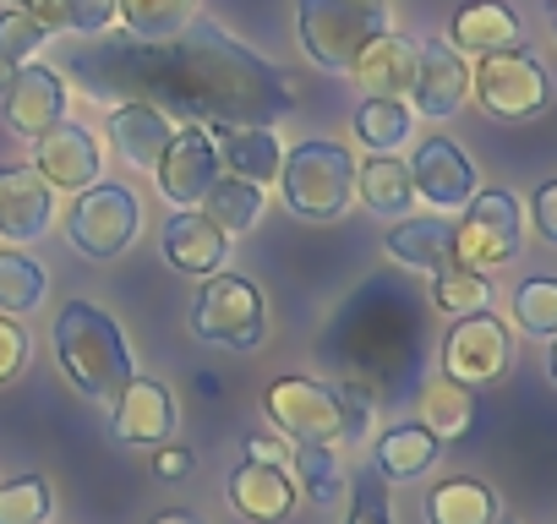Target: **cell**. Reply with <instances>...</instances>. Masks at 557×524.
Wrapping results in <instances>:
<instances>
[{
  "label": "cell",
  "mask_w": 557,
  "mask_h": 524,
  "mask_svg": "<svg viewBox=\"0 0 557 524\" xmlns=\"http://www.w3.org/2000/svg\"><path fill=\"white\" fill-rule=\"evenodd\" d=\"M61 72L104 104H153L186 126H273L296 110V77L251 55L219 23H186L175 39L99 34L61 50Z\"/></svg>",
  "instance_id": "cell-1"
},
{
  "label": "cell",
  "mask_w": 557,
  "mask_h": 524,
  "mask_svg": "<svg viewBox=\"0 0 557 524\" xmlns=\"http://www.w3.org/2000/svg\"><path fill=\"white\" fill-rule=\"evenodd\" d=\"M55 355H61V372L72 377V388L88 394L94 404H115L126 394V383L137 377L126 334L94 301H66L55 312Z\"/></svg>",
  "instance_id": "cell-2"
},
{
  "label": "cell",
  "mask_w": 557,
  "mask_h": 524,
  "mask_svg": "<svg viewBox=\"0 0 557 524\" xmlns=\"http://www.w3.org/2000/svg\"><path fill=\"white\" fill-rule=\"evenodd\" d=\"M278 191H285V208L296 219L329 224L356 197V159L339 142H301L278 164Z\"/></svg>",
  "instance_id": "cell-3"
},
{
  "label": "cell",
  "mask_w": 557,
  "mask_h": 524,
  "mask_svg": "<svg viewBox=\"0 0 557 524\" xmlns=\"http://www.w3.org/2000/svg\"><path fill=\"white\" fill-rule=\"evenodd\" d=\"M296 28L323 72H350L356 55L388 34L383 0H296Z\"/></svg>",
  "instance_id": "cell-4"
},
{
  "label": "cell",
  "mask_w": 557,
  "mask_h": 524,
  "mask_svg": "<svg viewBox=\"0 0 557 524\" xmlns=\"http://www.w3.org/2000/svg\"><path fill=\"white\" fill-rule=\"evenodd\" d=\"M465 219L454 224V262L459 269H475V274H492L503 262L519 257L524 246V213H519V197L492 186V191H475L465 208Z\"/></svg>",
  "instance_id": "cell-5"
},
{
  "label": "cell",
  "mask_w": 557,
  "mask_h": 524,
  "mask_svg": "<svg viewBox=\"0 0 557 524\" xmlns=\"http://www.w3.org/2000/svg\"><path fill=\"white\" fill-rule=\"evenodd\" d=\"M470 93L492 121H535L552 104V72L530 50H492L470 72Z\"/></svg>",
  "instance_id": "cell-6"
},
{
  "label": "cell",
  "mask_w": 557,
  "mask_h": 524,
  "mask_svg": "<svg viewBox=\"0 0 557 524\" xmlns=\"http://www.w3.org/2000/svg\"><path fill=\"white\" fill-rule=\"evenodd\" d=\"M191 334L219 350H257L268 339V307H262L257 285H246L235 274L202 279V290L191 301Z\"/></svg>",
  "instance_id": "cell-7"
},
{
  "label": "cell",
  "mask_w": 557,
  "mask_h": 524,
  "mask_svg": "<svg viewBox=\"0 0 557 524\" xmlns=\"http://www.w3.org/2000/svg\"><path fill=\"white\" fill-rule=\"evenodd\" d=\"M137 235H143V202H137L132 186H88V191H77V202L66 213V240L83 257L110 262Z\"/></svg>",
  "instance_id": "cell-8"
},
{
  "label": "cell",
  "mask_w": 557,
  "mask_h": 524,
  "mask_svg": "<svg viewBox=\"0 0 557 524\" xmlns=\"http://www.w3.org/2000/svg\"><path fill=\"white\" fill-rule=\"evenodd\" d=\"M268 421L290 442H345V388L312 377H278L268 388Z\"/></svg>",
  "instance_id": "cell-9"
},
{
  "label": "cell",
  "mask_w": 557,
  "mask_h": 524,
  "mask_svg": "<svg viewBox=\"0 0 557 524\" xmlns=\"http://www.w3.org/2000/svg\"><path fill=\"white\" fill-rule=\"evenodd\" d=\"M508 361H513V339L492 312L454 317V328L443 339V377H454L465 388H486L508 372Z\"/></svg>",
  "instance_id": "cell-10"
},
{
  "label": "cell",
  "mask_w": 557,
  "mask_h": 524,
  "mask_svg": "<svg viewBox=\"0 0 557 524\" xmlns=\"http://www.w3.org/2000/svg\"><path fill=\"white\" fill-rule=\"evenodd\" d=\"M219 170H224V164H219L213 137H208L202 126H181V132H175V142H170V153L159 159L153 180H159L164 202H175V208L186 213V208H202V197L213 191Z\"/></svg>",
  "instance_id": "cell-11"
},
{
  "label": "cell",
  "mask_w": 557,
  "mask_h": 524,
  "mask_svg": "<svg viewBox=\"0 0 557 524\" xmlns=\"http://www.w3.org/2000/svg\"><path fill=\"white\" fill-rule=\"evenodd\" d=\"M34 170L61 186V191H88L99 186V170H104V148L88 126L77 121H55L45 137H34Z\"/></svg>",
  "instance_id": "cell-12"
},
{
  "label": "cell",
  "mask_w": 557,
  "mask_h": 524,
  "mask_svg": "<svg viewBox=\"0 0 557 524\" xmlns=\"http://www.w3.org/2000/svg\"><path fill=\"white\" fill-rule=\"evenodd\" d=\"M410 180H416V197L432 208V213H459L470 197H475V164L448 142V137H426L410 159Z\"/></svg>",
  "instance_id": "cell-13"
},
{
  "label": "cell",
  "mask_w": 557,
  "mask_h": 524,
  "mask_svg": "<svg viewBox=\"0 0 557 524\" xmlns=\"http://www.w3.org/2000/svg\"><path fill=\"white\" fill-rule=\"evenodd\" d=\"M55 186L34 164H0V235L28 246L50 229Z\"/></svg>",
  "instance_id": "cell-14"
},
{
  "label": "cell",
  "mask_w": 557,
  "mask_h": 524,
  "mask_svg": "<svg viewBox=\"0 0 557 524\" xmlns=\"http://www.w3.org/2000/svg\"><path fill=\"white\" fill-rule=\"evenodd\" d=\"M470 99V66L454 45L432 39L421 45V66H416V88H410V104L426 115V121H448L459 115Z\"/></svg>",
  "instance_id": "cell-15"
},
{
  "label": "cell",
  "mask_w": 557,
  "mask_h": 524,
  "mask_svg": "<svg viewBox=\"0 0 557 524\" xmlns=\"http://www.w3.org/2000/svg\"><path fill=\"white\" fill-rule=\"evenodd\" d=\"M416 66H421V39L377 34V39L356 55L350 77L367 88V99H410V88H416Z\"/></svg>",
  "instance_id": "cell-16"
},
{
  "label": "cell",
  "mask_w": 557,
  "mask_h": 524,
  "mask_svg": "<svg viewBox=\"0 0 557 524\" xmlns=\"http://www.w3.org/2000/svg\"><path fill=\"white\" fill-rule=\"evenodd\" d=\"M55 121H66V83L50 66H17V83L7 88V126L17 137H45Z\"/></svg>",
  "instance_id": "cell-17"
},
{
  "label": "cell",
  "mask_w": 557,
  "mask_h": 524,
  "mask_svg": "<svg viewBox=\"0 0 557 524\" xmlns=\"http://www.w3.org/2000/svg\"><path fill=\"white\" fill-rule=\"evenodd\" d=\"M110 415H115V437L121 442H170L175 421H181L170 388L153 383V377H132L126 394L110 404Z\"/></svg>",
  "instance_id": "cell-18"
},
{
  "label": "cell",
  "mask_w": 557,
  "mask_h": 524,
  "mask_svg": "<svg viewBox=\"0 0 557 524\" xmlns=\"http://www.w3.org/2000/svg\"><path fill=\"white\" fill-rule=\"evenodd\" d=\"M110 148L132 164V170H159V159L175 142V121L159 115L153 104H115L110 110Z\"/></svg>",
  "instance_id": "cell-19"
},
{
  "label": "cell",
  "mask_w": 557,
  "mask_h": 524,
  "mask_svg": "<svg viewBox=\"0 0 557 524\" xmlns=\"http://www.w3.org/2000/svg\"><path fill=\"white\" fill-rule=\"evenodd\" d=\"M230 508L251 524H278V519H290L296 508V481L290 470H278V464H240L230 475Z\"/></svg>",
  "instance_id": "cell-20"
},
{
  "label": "cell",
  "mask_w": 557,
  "mask_h": 524,
  "mask_svg": "<svg viewBox=\"0 0 557 524\" xmlns=\"http://www.w3.org/2000/svg\"><path fill=\"white\" fill-rule=\"evenodd\" d=\"M164 257L175 262L181 274H197V279H213L224 274V257H230V235L213 229V219H202L197 208L175 213L164 224Z\"/></svg>",
  "instance_id": "cell-21"
},
{
  "label": "cell",
  "mask_w": 557,
  "mask_h": 524,
  "mask_svg": "<svg viewBox=\"0 0 557 524\" xmlns=\"http://www.w3.org/2000/svg\"><path fill=\"white\" fill-rule=\"evenodd\" d=\"M448 45L459 55H492V50H513L519 45V17L503 7V0H470V7L454 12L448 23Z\"/></svg>",
  "instance_id": "cell-22"
},
{
  "label": "cell",
  "mask_w": 557,
  "mask_h": 524,
  "mask_svg": "<svg viewBox=\"0 0 557 524\" xmlns=\"http://www.w3.org/2000/svg\"><path fill=\"white\" fill-rule=\"evenodd\" d=\"M388 257L416 274H443V269H454V224L448 219H405L388 229Z\"/></svg>",
  "instance_id": "cell-23"
},
{
  "label": "cell",
  "mask_w": 557,
  "mask_h": 524,
  "mask_svg": "<svg viewBox=\"0 0 557 524\" xmlns=\"http://www.w3.org/2000/svg\"><path fill=\"white\" fill-rule=\"evenodd\" d=\"M437 453H443V437H432L421 421H410V426H388V432L377 437L372 470H377L383 481H416V475H426V470L437 464Z\"/></svg>",
  "instance_id": "cell-24"
},
{
  "label": "cell",
  "mask_w": 557,
  "mask_h": 524,
  "mask_svg": "<svg viewBox=\"0 0 557 524\" xmlns=\"http://www.w3.org/2000/svg\"><path fill=\"white\" fill-rule=\"evenodd\" d=\"M213 148H219V164H224L230 175L251 180V186L278 180V164H285V153H278V137H273L268 126H235V132L213 137Z\"/></svg>",
  "instance_id": "cell-25"
},
{
  "label": "cell",
  "mask_w": 557,
  "mask_h": 524,
  "mask_svg": "<svg viewBox=\"0 0 557 524\" xmlns=\"http://www.w3.org/2000/svg\"><path fill=\"white\" fill-rule=\"evenodd\" d=\"M356 197H361L377 219H405L410 202H416L410 164H399L394 153H372L367 164H356Z\"/></svg>",
  "instance_id": "cell-26"
},
{
  "label": "cell",
  "mask_w": 557,
  "mask_h": 524,
  "mask_svg": "<svg viewBox=\"0 0 557 524\" xmlns=\"http://www.w3.org/2000/svg\"><path fill=\"white\" fill-rule=\"evenodd\" d=\"M492 519H497V497L475 475H454L426 491V524H492Z\"/></svg>",
  "instance_id": "cell-27"
},
{
  "label": "cell",
  "mask_w": 557,
  "mask_h": 524,
  "mask_svg": "<svg viewBox=\"0 0 557 524\" xmlns=\"http://www.w3.org/2000/svg\"><path fill=\"white\" fill-rule=\"evenodd\" d=\"M416 404H421V426H426L432 437H465V432L475 426V388H465V383H454V377L421 383Z\"/></svg>",
  "instance_id": "cell-28"
},
{
  "label": "cell",
  "mask_w": 557,
  "mask_h": 524,
  "mask_svg": "<svg viewBox=\"0 0 557 524\" xmlns=\"http://www.w3.org/2000/svg\"><path fill=\"white\" fill-rule=\"evenodd\" d=\"M202 219H213L219 235H246V229H257V219H262V186H251V180H240V175L213 180V191L202 197Z\"/></svg>",
  "instance_id": "cell-29"
},
{
  "label": "cell",
  "mask_w": 557,
  "mask_h": 524,
  "mask_svg": "<svg viewBox=\"0 0 557 524\" xmlns=\"http://www.w3.org/2000/svg\"><path fill=\"white\" fill-rule=\"evenodd\" d=\"M197 12V0H115V17H126V34L132 39H175Z\"/></svg>",
  "instance_id": "cell-30"
},
{
  "label": "cell",
  "mask_w": 557,
  "mask_h": 524,
  "mask_svg": "<svg viewBox=\"0 0 557 524\" xmlns=\"http://www.w3.org/2000/svg\"><path fill=\"white\" fill-rule=\"evenodd\" d=\"M290 481H301V491H307L318 508H329V502H339V491H345V464H339V453H334L329 442H296Z\"/></svg>",
  "instance_id": "cell-31"
},
{
  "label": "cell",
  "mask_w": 557,
  "mask_h": 524,
  "mask_svg": "<svg viewBox=\"0 0 557 524\" xmlns=\"http://www.w3.org/2000/svg\"><path fill=\"white\" fill-rule=\"evenodd\" d=\"M356 137L372 153H399L410 142V110H405V99H367L356 110Z\"/></svg>",
  "instance_id": "cell-32"
},
{
  "label": "cell",
  "mask_w": 557,
  "mask_h": 524,
  "mask_svg": "<svg viewBox=\"0 0 557 524\" xmlns=\"http://www.w3.org/2000/svg\"><path fill=\"white\" fill-rule=\"evenodd\" d=\"M432 307L448 312V317H470V312H486L492 307V279L475 274V269H443L432 274Z\"/></svg>",
  "instance_id": "cell-33"
},
{
  "label": "cell",
  "mask_w": 557,
  "mask_h": 524,
  "mask_svg": "<svg viewBox=\"0 0 557 524\" xmlns=\"http://www.w3.org/2000/svg\"><path fill=\"white\" fill-rule=\"evenodd\" d=\"M50 290V274L23 251H0V312H28Z\"/></svg>",
  "instance_id": "cell-34"
},
{
  "label": "cell",
  "mask_w": 557,
  "mask_h": 524,
  "mask_svg": "<svg viewBox=\"0 0 557 524\" xmlns=\"http://www.w3.org/2000/svg\"><path fill=\"white\" fill-rule=\"evenodd\" d=\"M513 323L530 339H557V279H524L513 290Z\"/></svg>",
  "instance_id": "cell-35"
},
{
  "label": "cell",
  "mask_w": 557,
  "mask_h": 524,
  "mask_svg": "<svg viewBox=\"0 0 557 524\" xmlns=\"http://www.w3.org/2000/svg\"><path fill=\"white\" fill-rule=\"evenodd\" d=\"M50 481L45 475H23L0 486V524H50Z\"/></svg>",
  "instance_id": "cell-36"
},
{
  "label": "cell",
  "mask_w": 557,
  "mask_h": 524,
  "mask_svg": "<svg viewBox=\"0 0 557 524\" xmlns=\"http://www.w3.org/2000/svg\"><path fill=\"white\" fill-rule=\"evenodd\" d=\"M50 45V23L45 17H34V12H0V55L7 61H17V66H28V55H39Z\"/></svg>",
  "instance_id": "cell-37"
},
{
  "label": "cell",
  "mask_w": 557,
  "mask_h": 524,
  "mask_svg": "<svg viewBox=\"0 0 557 524\" xmlns=\"http://www.w3.org/2000/svg\"><path fill=\"white\" fill-rule=\"evenodd\" d=\"M55 28L77 34V39H99L115 23V0H50Z\"/></svg>",
  "instance_id": "cell-38"
},
{
  "label": "cell",
  "mask_w": 557,
  "mask_h": 524,
  "mask_svg": "<svg viewBox=\"0 0 557 524\" xmlns=\"http://www.w3.org/2000/svg\"><path fill=\"white\" fill-rule=\"evenodd\" d=\"M350 524H394V508H388V481L372 470L350 486Z\"/></svg>",
  "instance_id": "cell-39"
},
{
  "label": "cell",
  "mask_w": 557,
  "mask_h": 524,
  "mask_svg": "<svg viewBox=\"0 0 557 524\" xmlns=\"http://www.w3.org/2000/svg\"><path fill=\"white\" fill-rule=\"evenodd\" d=\"M23 366H28V334L12 317H0V388H7Z\"/></svg>",
  "instance_id": "cell-40"
},
{
  "label": "cell",
  "mask_w": 557,
  "mask_h": 524,
  "mask_svg": "<svg viewBox=\"0 0 557 524\" xmlns=\"http://www.w3.org/2000/svg\"><path fill=\"white\" fill-rule=\"evenodd\" d=\"M246 459H251V464H278V470H290L296 442H290V437H268V432H257V437H246Z\"/></svg>",
  "instance_id": "cell-41"
},
{
  "label": "cell",
  "mask_w": 557,
  "mask_h": 524,
  "mask_svg": "<svg viewBox=\"0 0 557 524\" xmlns=\"http://www.w3.org/2000/svg\"><path fill=\"white\" fill-rule=\"evenodd\" d=\"M530 219H535L541 240H552V246H557V180L535 186V197H530Z\"/></svg>",
  "instance_id": "cell-42"
},
{
  "label": "cell",
  "mask_w": 557,
  "mask_h": 524,
  "mask_svg": "<svg viewBox=\"0 0 557 524\" xmlns=\"http://www.w3.org/2000/svg\"><path fill=\"white\" fill-rule=\"evenodd\" d=\"M153 470H159L164 481H175V475H186V470H191V453H186V448H159Z\"/></svg>",
  "instance_id": "cell-43"
},
{
  "label": "cell",
  "mask_w": 557,
  "mask_h": 524,
  "mask_svg": "<svg viewBox=\"0 0 557 524\" xmlns=\"http://www.w3.org/2000/svg\"><path fill=\"white\" fill-rule=\"evenodd\" d=\"M148 524H202L197 513H186V508H164V513H153Z\"/></svg>",
  "instance_id": "cell-44"
},
{
  "label": "cell",
  "mask_w": 557,
  "mask_h": 524,
  "mask_svg": "<svg viewBox=\"0 0 557 524\" xmlns=\"http://www.w3.org/2000/svg\"><path fill=\"white\" fill-rule=\"evenodd\" d=\"M17 12H34V17H45L50 28H55V12H50V0H12Z\"/></svg>",
  "instance_id": "cell-45"
},
{
  "label": "cell",
  "mask_w": 557,
  "mask_h": 524,
  "mask_svg": "<svg viewBox=\"0 0 557 524\" xmlns=\"http://www.w3.org/2000/svg\"><path fill=\"white\" fill-rule=\"evenodd\" d=\"M17 83V61H7V55H0V99H7V88Z\"/></svg>",
  "instance_id": "cell-46"
},
{
  "label": "cell",
  "mask_w": 557,
  "mask_h": 524,
  "mask_svg": "<svg viewBox=\"0 0 557 524\" xmlns=\"http://www.w3.org/2000/svg\"><path fill=\"white\" fill-rule=\"evenodd\" d=\"M546 372H552V383H557V339H552V355H546Z\"/></svg>",
  "instance_id": "cell-47"
},
{
  "label": "cell",
  "mask_w": 557,
  "mask_h": 524,
  "mask_svg": "<svg viewBox=\"0 0 557 524\" xmlns=\"http://www.w3.org/2000/svg\"><path fill=\"white\" fill-rule=\"evenodd\" d=\"M492 524H508V519H492Z\"/></svg>",
  "instance_id": "cell-48"
},
{
  "label": "cell",
  "mask_w": 557,
  "mask_h": 524,
  "mask_svg": "<svg viewBox=\"0 0 557 524\" xmlns=\"http://www.w3.org/2000/svg\"><path fill=\"white\" fill-rule=\"evenodd\" d=\"M552 17H557V12H552Z\"/></svg>",
  "instance_id": "cell-49"
}]
</instances>
